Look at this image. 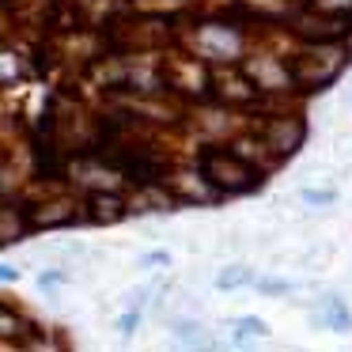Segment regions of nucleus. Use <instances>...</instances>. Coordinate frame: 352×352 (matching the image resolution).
Segmentation results:
<instances>
[{
    "instance_id": "20e7f679",
    "label": "nucleus",
    "mask_w": 352,
    "mask_h": 352,
    "mask_svg": "<svg viewBox=\"0 0 352 352\" xmlns=\"http://www.w3.org/2000/svg\"><path fill=\"white\" fill-rule=\"evenodd\" d=\"M212 61L197 57L193 50L186 54H170L163 61L167 72V91L175 99H190V102H212L216 99V69H208Z\"/></svg>"
},
{
    "instance_id": "9d476101",
    "label": "nucleus",
    "mask_w": 352,
    "mask_h": 352,
    "mask_svg": "<svg viewBox=\"0 0 352 352\" xmlns=\"http://www.w3.org/2000/svg\"><path fill=\"white\" fill-rule=\"evenodd\" d=\"M163 182L175 190L178 205H208V201H220V193H216L212 182L201 175L197 163H193V167H186V170H175V167H170V175L163 178Z\"/></svg>"
},
{
    "instance_id": "6ab92c4d",
    "label": "nucleus",
    "mask_w": 352,
    "mask_h": 352,
    "mask_svg": "<svg viewBox=\"0 0 352 352\" xmlns=\"http://www.w3.org/2000/svg\"><path fill=\"white\" fill-rule=\"evenodd\" d=\"M254 288H258L261 296H288L292 284L288 280H276V276H261V280H254Z\"/></svg>"
},
{
    "instance_id": "f3484780",
    "label": "nucleus",
    "mask_w": 352,
    "mask_h": 352,
    "mask_svg": "<svg viewBox=\"0 0 352 352\" xmlns=\"http://www.w3.org/2000/svg\"><path fill=\"white\" fill-rule=\"evenodd\" d=\"M307 8L326 12V16H349L352 19V0H303Z\"/></svg>"
},
{
    "instance_id": "aec40b11",
    "label": "nucleus",
    "mask_w": 352,
    "mask_h": 352,
    "mask_svg": "<svg viewBox=\"0 0 352 352\" xmlns=\"http://www.w3.org/2000/svg\"><path fill=\"white\" fill-rule=\"evenodd\" d=\"M118 326H122V333H125V337H129V333H133V329H137V326H140V307H133V311H129V314H122V322H118Z\"/></svg>"
},
{
    "instance_id": "dca6fc26",
    "label": "nucleus",
    "mask_w": 352,
    "mask_h": 352,
    "mask_svg": "<svg viewBox=\"0 0 352 352\" xmlns=\"http://www.w3.org/2000/svg\"><path fill=\"white\" fill-rule=\"evenodd\" d=\"M265 333H269V326L261 318H239L235 322V337H239V341H261Z\"/></svg>"
},
{
    "instance_id": "4468645a",
    "label": "nucleus",
    "mask_w": 352,
    "mask_h": 352,
    "mask_svg": "<svg viewBox=\"0 0 352 352\" xmlns=\"http://www.w3.org/2000/svg\"><path fill=\"white\" fill-rule=\"evenodd\" d=\"M246 284H254V273L243 265H228L216 273V288L220 292H235V288H246Z\"/></svg>"
},
{
    "instance_id": "2eb2a0df",
    "label": "nucleus",
    "mask_w": 352,
    "mask_h": 352,
    "mask_svg": "<svg viewBox=\"0 0 352 352\" xmlns=\"http://www.w3.org/2000/svg\"><path fill=\"white\" fill-rule=\"evenodd\" d=\"M23 326L27 322L16 318V311L4 303V311H0V333H4V344H8V349H12V341H16V333H23Z\"/></svg>"
},
{
    "instance_id": "5701e85b",
    "label": "nucleus",
    "mask_w": 352,
    "mask_h": 352,
    "mask_svg": "<svg viewBox=\"0 0 352 352\" xmlns=\"http://www.w3.org/2000/svg\"><path fill=\"white\" fill-rule=\"evenodd\" d=\"M42 288H50V284H61V273H42Z\"/></svg>"
},
{
    "instance_id": "1a4fd4ad",
    "label": "nucleus",
    "mask_w": 352,
    "mask_h": 352,
    "mask_svg": "<svg viewBox=\"0 0 352 352\" xmlns=\"http://www.w3.org/2000/svg\"><path fill=\"white\" fill-rule=\"evenodd\" d=\"M246 76L261 87V95H288L296 91L292 87V69L284 57H246L243 61Z\"/></svg>"
},
{
    "instance_id": "f03ea898",
    "label": "nucleus",
    "mask_w": 352,
    "mask_h": 352,
    "mask_svg": "<svg viewBox=\"0 0 352 352\" xmlns=\"http://www.w3.org/2000/svg\"><path fill=\"white\" fill-rule=\"evenodd\" d=\"M349 65V42H303L299 54L288 57L296 95H318L337 84Z\"/></svg>"
},
{
    "instance_id": "7ed1b4c3",
    "label": "nucleus",
    "mask_w": 352,
    "mask_h": 352,
    "mask_svg": "<svg viewBox=\"0 0 352 352\" xmlns=\"http://www.w3.org/2000/svg\"><path fill=\"white\" fill-rule=\"evenodd\" d=\"M178 42L186 50H193L197 57L212 65H231V61H243L246 54V31L239 19L228 16H212V19H201L197 27L190 31H178Z\"/></svg>"
},
{
    "instance_id": "a211bd4d",
    "label": "nucleus",
    "mask_w": 352,
    "mask_h": 352,
    "mask_svg": "<svg viewBox=\"0 0 352 352\" xmlns=\"http://www.w3.org/2000/svg\"><path fill=\"white\" fill-rule=\"evenodd\" d=\"M299 197H303L307 208H329V205H337V190H303Z\"/></svg>"
},
{
    "instance_id": "4be33fe9",
    "label": "nucleus",
    "mask_w": 352,
    "mask_h": 352,
    "mask_svg": "<svg viewBox=\"0 0 352 352\" xmlns=\"http://www.w3.org/2000/svg\"><path fill=\"white\" fill-rule=\"evenodd\" d=\"M140 261H144V265H167V261H170V254H163V250H152V254H144Z\"/></svg>"
},
{
    "instance_id": "f257e3e1",
    "label": "nucleus",
    "mask_w": 352,
    "mask_h": 352,
    "mask_svg": "<svg viewBox=\"0 0 352 352\" xmlns=\"http://www.w3.org/2000/svg\"><path fill=\"white\" fill-rule=\"evenodd\" d=\"M201 175L212 182V190L220 197H243L265 186V167H258L254 160H246L243 152H235L231 144H205L197 155Z\"/></svg>"
},
{
    "instance_id": "ddd939ff",
    "label": "nucleus",
    "mask_w": 352,
    "mask_h": 352,
    "mask_svg": "<svg viewBox=\"0 0 352 352\" xmlns=\"http://www.w3.org/2000/svg\"><path fill=\"white\" fill-rule=\"evenodd\" d=\"M322 326L333 329V333H349L352 329V311L341 303V299H329V303H322Z\"/></svg>"
},
{
    "instance_id": "423d86ee",
    "label": "nucleus",
    "mask_w": 352,
    "mask_h": 352,
    "mask_svg": "<svg viewBox=\"0 0 352 352\" xmlns=\"http://www.w3.org/2000/svg\"><path fill=\"white\" fill-rule=\"evenodd\" d=\"M288 34L296 42H349L352 38V19L349 16H326L314 8L288 12Z\"/></svg>"
},
{
    "instance_id": "6e6552de",
    "label": "nucleus",
    "mask_w": 352,
    "mask_h": 352,
    "mask_svg": "<svg viewBox=\"0 0 352 352\" xmlns=\"http://www.w3.org/2000/svg\"><path fill=\"white\" fill-rule=\"evenodd\" d=\"M216 99L223 107H235V110H258L261 107V87L246 76V69H231V65H216Z\"/></svg>"
},
{
    "instance_id": "412c9836",
    "label": "nucleus",
    "mask_w": 352,
    "mask_h": 352,
    "mask_svg": "<svg viewBox=\"0 0 352 352\" xmlns=\"http://www.w3.org/2000/svg\"><path fill=\"white\" fill-rule=\"evenodd\" d=\"M61 4H65V8H76L80 16H84L87 8H95V4H102V0H61Z\"/></svg>"
},
{
    "instance_id": "39448f33",
    "label": "nucleus",
    "mask_w": 352,
    "mask_h": 352,
    "mask_svg": "<svg viewBox=\"0 0 352 352\" xmlns=\"http://www.w3.org/2000/svg\"><path fill=\"white\" fill-rule=\"evenodd\" d=\"M254 129L261 133V140H265L273 163L292 160V155L303 148V140H307V122L299 114H292V110H284V107L269 110V114L261 118V125H254Z\"/></svg>"
},
{
    "instance_id": "0eeeda50",
    "label": "nucleus",
    "mask_w": 352,
    "mask_h": 352,
    "mask_svg": "<svg viewBox=\"0 0 352 352\" xmlns=\"http://www.w3.org/2000/svg\"><path fill=\"white\" fill-rule=\"evenodd\" d=\"M27 212H31L34 231H46V228H69V223L87 220V208L80 205L72 193H50L42 201H23Z\"/></svg>"
},
{
    "instance_id": "f8f14e48",
    "label": "nucleus",
    "mask_w": 352,
    "mask_h": 352,
    "mask_svg": "<svg viewBox=\"0 0 352 352\" xmlns=\"http://www.w3.org/2000/svg\"><path fill=\"white\" fill-rule=\"evenodd\" d=\"M34 223H31V212H27V205L16 197H4V212H0V243L4 246H16L23 235H31Z\"/></svg>"
},
{
    "instance_id": "9b49d317",
    "label": "nucleus",
    "mask_w": 352,
    "mask_h": 352,
    "mask_svg": "<svg viewBox=\"0 0 352 352\" xmlns=\"http://www.w3.org/2000/svg\"><path fill=\"white\" fill-rule=\"evenodd\" d=\"M84 208H87V223H118L125 216H133L129 197L122 190H91L84 197Z\"/></svg>"
}]
</instances>
